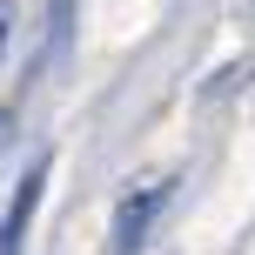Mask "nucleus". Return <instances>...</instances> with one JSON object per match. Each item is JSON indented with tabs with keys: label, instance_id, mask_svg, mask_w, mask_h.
<instances>
[{
	"label": "nucleus",
	"instance_id": "f257e3e1",
	"mask_svg": "<svg viewBox=\"0 0 255 255\" xmlns=\"http://www.w3.org/2000/svg\"><path fill=\"white\" fill-rule=\"evenodd\" d=\"M175 202V175H141L121 188L115 202V255H134L141 242H148V229L161 222V208Z\"/></svg>",
	"mask_w": 255,
	"mask_h": 255
},
{
	"label": "nucleus",
	"instance_id": "f03ea898",
	"mask_svg": "<svg viewBox=\"0 0 255 255\" xmlns=\"http://www.w3.org/2000/svg\"><path fill=\"white\" fill-rule=\"evenodd\" d=\"M40 181H47V161H34L13 181V202H7V215H0V255L27 249V222H34V208H40Z\"/></svg>",
	"mask_w": 255,
	"mask_h": 255
},
{
	"label": "nucleus",
	"instance_id": "7ed1b4c3",
	"mask_svg": "<svg viewBox=\"0 0 255 255\" xmlns=\"http://www.w3.org/2000/svg\"><path fill=\"white\" fill-rule=\"evenodd\" d=\"M74 13H81V0H47V61L54 67L67 61V47H74Z\"/></svg>",
	"mask_w": 255,
	"mask_h": 255
},
{
	"label": "nucleus",
	"instance_id": "20e7f679",
	"mask_svg": "<svg viewBox=\"0 0 255 255\" xmlns=\"http://www.w3.org/2000/svg\"><path fill=\"white\" fill-rule=\"evenodd\" d=\"M7 20H13V0H0V47H7Z\"/></svg>",
	"mask_w": 255,
	"mask_h": 255
}]
</instances>
